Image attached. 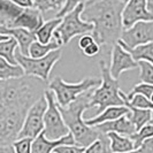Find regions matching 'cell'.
<instances>
[{"label":"cell","mask_w":153,"mask_h":153,"mask_svg":"<svg viewBox=\"0 0 153 153\" xmlns=\"http://www.w3.org/2000/svg\"><path fill=\"white\" fill-rule=\"evenodd\" d=\"M124 5L126 2L122 0H99L85 5L82 13L83 20L93 23L92 36L101 48L106 51H112L113 46L122 36Z\"/></svg>","instance_id":"6da1fadb"},{"label":"cell","mask_w":153,"mask_h":153,"mask_svg":"<svg viewBox=\"0 0 153 153\" xmlns=\"http://www.w3.org/2000/svg\"><path fill=\"white\" fill-rule=\"evenodd\" d=\"M38 77H22L0 81V105H22L30 108L48 88L47 82Z\"/></svg>","instance_id":"7a4b0ae2"},{"label":"cell","mask_w":153,"mask_h":153,"mask_svg":"<svg viewBox=\"0 0 153 153\" xmlns=\"http://www.w3.org/2000/svg\"><path fill=\"white\" fill-rule=\"evenodd\" d=\"M94 89L96 88H92L90 90L85 91L84 93L79 94L70 105L66 107L59 106L69 130L75 138L76 144L83 146L85 149L90 144H92L101 134V131L98 130L96 127L86 124L85 120H83V116H82L86 109L91 108L90 102H91V97Z\"/></svg>","instance_id":"3957f363"},{"label":"cell","mask_w":153,"mask_h":153,"mask_svg":"<svg viewBox=\"0 0 153 153\" xmlns=\"http://www.w3.org/2000/svg\"><path fill=\"white\" fill-rule=\"evenodd\" d=\"M29 109L22 105H0V153H15L12 145L19 138Z\"/></svg>","instance_id":"277c9868"},{"label":"cell","mask_w":153,"mask_h":153,"mask_svg":"<svg viewBox=\"0 0 153 153\" xmlns=\"http://www.w3.org/2000/svg\"><path fill=\"white\" fill-rule=\"evenodd\" d=\"M100 74H101V84L94 89L91 97V107H98L97 114L102 112L109 106H120L126 105L120 90V81L113 77L111 74L109 67H107L104 60L99 61Z\"/></svg>","instance_id":"5b68a950"},{"label":"cell","mask_w":153,"mask_h":153,"mask_svg":"<svg viewBox=\"0 0 153 153\" xmlns=\"http://www.w3.org/2000/svg\"><path fill=\"white\" fill-rule=\"evenodd\" d=\"M85 4L79 2L73 10H70L65 16H62V21L54 31L53 38L60 45H67L74 37L78 35L90 33L93 31V23L88 22L82 19V13L84 10Z\"/></svg>","instance_id":"8992f818"},{"label":"cell","mask_w":153,"mask_h":153,"mask_svg":"<svg viewBox=\"0 0 153 153\" xmlns=\"http://www.w3.org/2000/svg\"><path fill=\"white\" fill-rule=\"evenodd\" d=\"M101 84V77H85L78 83H67L60 76H55L51 83H48V89L54 92L56 102L59 106H68L77 97L92 88H97Z\"/></svg>","instance_id":"52a82bcc"},{"label":"cell","mask_w":153,"mask_h":153,"mask_svg":"<svg viewBox=\"0 0 153 153\" xmlns=\"http://www.w3.org/2000/svg\"><path fill=\"white\" fill-rule=\"evenodd\" d=\"M61 55V48L53 50L47 55L42 58H32L30 55H24L19 50L16 51V60L23 67L25 75L36 76L38 78H42L45 82H48L52 68L60 60Z\"/></svg>","instance_id":"ba28073f"},{"label":"cell","mask_w":153,"mask_h":153,"mask_svg":"<svg viewBox=\"0 0 153 153\" xmlns=\"http://www.w3.org/2000/svg\"><path fill=\"white\" fill-rule=\"evenodd\" d=\"M45 96L48 101V107L46 109L44 122H45V129L44 134L48 139H60V138L67 136L70 130L65 121L62 113L56 102L54 92L51 89H46Z\"/></svg>","instance_id":"9c48e42d"},{"label":"cell","mask_w":153,"mask_h":153,"mask_svg":"<svg viewBox=\"0 0 153 153\" xmlns=\"http://www.w3.org/2000/svg\"><path fill=\"white\" fill-rule=\"evenodd\" d=\"M47 107H48V101L44 93L39 99L33 102V105L28 111V114L25 117L22 130L19 135V138L30 137L35 139L40 132L44 131L45 129L44 116H45Z\"/></svg>","instance_id":"30bf717a"},{"label":"cell","mask_w":153,"mask_h":153,"mask_svg":"<svg viewBox=\"0 0 153 153\" xmlns=\"http://www.w3.org/2000/svg\"><path fill=\"white\" fill-rule=\"evenodd\" d=\"M150 42H153V20L139 21L130 28L124 29L117 43L124 48H134Z\"/></svg>","instance_id":"8fae6325"},{"label":"cell","mask_w":153,"mask_h":153,"mask_svg":"<svg viewBox=\"0 0 153 153\" xmlns=\"http://www.w3.org/2000/svg\"><path fill=\"white\" fill-rule=\"evenodd\" d=\"M138 67V61H136L132 54L126 50L120 43H116L111 51V74L115 78H120L124 71Z\"/></svg>","instance_id":"7c38bea8"},{"label":"cell","mask_w":153,"mask_h":153,"mask_svg":"<svg viewBox=\"0 0 153 153\" xmlns=\"http://www.w3.org/2000/svg\"><path fill=\"white\" fill-rule=\"evenodd\" d=\"M122 17L124 29L139 21L153 20V15L147 9V0H128L123 8Z\"/></svg>","instance_id":"4fadbf2b"},{"label":"cell","mask_w":153,"mask_h":153,"mask_svg":"<svg viewBox=\"0 0 153 153\" xmlns=\"http://www.w3.org/2000/svg\"><path fill=\"white\" fill-rule=\"evenodd\" d=\"M44 23V14L37 7L24 8L22 14L13 22L10 28H24L30 31H36Z\"/></svg>","instance_id":"5bb4252c"},{"label":"cell","mask_w":153,"mask_h":153,"mask_svg":"<svg viewBox=\"0 0 153 153\" xmlns=\"http://www.w3.org/2000/svg\"><path fill=\"white\" fill-rule=\"evenodd\" d=\"M75 138L71 132H69L67 136L60 138V139H48L45 136L44 131L40 132L37 137L32 142V153H50L54 152L55 147L62 145V144H75Z\"/></svg>","instance_id":"9a60e30c"},{"label":"cell","mask_w":153,"mask_h":153,"mask_svg":"<svg viewBox=\"0 0 153 153\" xmlns=\"http://www.w3.org/2000/svg\"><path fill=\"white\" fill-rule=\"evenodd\" d=\"M0 33H6L17 40L19 43V50L24 55H29L31 44L37 40V36L33 31H30L24 28H6L0 27Z\"/></svg>","instance_id":"2e32d148"},{"label":"cell","mask_w":153,"mask_h":153,"mask_svg":"<svg viewBox=\"0 0 153 153\" xmlns=\"http://www.w3.org/2000/svg\"><path fill=\"white\" fill-rule=\"evenodd\" d=\"M97 129L104 134H107L109 131H115L124 136H132L135 132H137V129L135 124L131 122L130 119L127 116V114L113 120V121H107V122L100 123L98 126H94Z\"/></svg>","instance_id":"e0dca14e"},{"label":"cell","mask_w":153,"mask_h":153,"mask_svg":"<svg viewBox=\"0 0 153 153\" xmlns=\"http://www.w3.org/2000/svg\"><path fill=\"white\" fill-rule=\"evenodd\" d=\"M129 107L126 105H120V106H109L105 108L102 112H100L99 114H96L91 119H86L85 122L89 126H98L100 123L107 122V121H113L119 117H121L123 115L128 114Z\"/></svg>","instance_id":"ac0fdd59"},{"label":"cell","mask_w":153,"mask_h":153,"mask_svg":"<svg viewBox=\"0 0 153 153\" xmlns=\"http://www.w3.org/2000/svg\"><path fill=\"white\" fill-rule=\"evenodd\" d=\"M24 8L12 0H1L0 4V27L10 28L13 22L22 14Z\"/></svg>","instance_id":"d6986e66"},{"label":"cell","mask_w":153,"mask_h":153,"mask_svg":"<svg viewBox=\"0 0 153 153\" xmlns=\"http://www.w3.org/2000/svg\"><path fill=\"white\" fill-rule=\"evenodd\" d=\"M107 136L111 140V150L112 152H131L136 151L135 142L130 136H124L115 131L107 132Z\"/></svg>","instance_id":"ffe728a7"},{"label":"cell","mask_w":153,"mask_h":153,"mask_svg":"<svg viewBox=\"0 0 153 153\" xmlns=\"http://www.w3.org/2000/svg\"><path fill=\"white\" fill-rule=\"evenodd\" d=\"M127 116L130 119V121L136 127L137 131L144 127L146 123L151 122L153 117L152 109H146V108H138V107H129V112Z\"/></svg>","instance_id":"44dd1931"},{"label":"cell","mask_w":153,"mask_h":153,"mask_svg":"<svg viewBox=\"0 0 153 153\" xmlns=\"http://www.w3.org/2000/svg\"><path fill=\"white\" fill-rule=\"evenodd\" d=\"M61 21L62 17H56L55 16L52 20H48V21L43 23V25L35 32L36 36H37V40H39L40 43H44V44L50 43L53 39L54 31L56 30V28L59 27Z\"/></svg>","instance_id":"7402d4cb"},{"label":"cell","mask_w":153,"mask_h":153,"mask_svg":"<svg viewBox=\"0 0 153 153\" xmlns=\"http://www.w3.org/2000/svg\"><path fill=\"white\" fill-rule=\"evenodd\" d=\"M24 75H25V71L20 63L13 65L8 62L5 58H0V78L1 79L16 78V77H22Z\"/></svg>","instance_id":"603a6c76"},{"label":"cell","mask_w":153,"mask_h":153,"mask_svg":"<svg viewBox=\"0 0 153 153\" xmlns=\"http://www.w3.org/2000/svg\"><path fill=\"white\" fill-rule=\"evenodd\" d=\"M16 48H19V43L14 37H9L5 40H0V55L5 58L8 62L17 65L16 60Z\"/></svg>","instance_id":"cb8c5ba5"},{"label":"cell","mask_w":153,"mask_h":153,"mask_svg":"<svg viewBox=\"0 0 153 153\" xmlns=\"http://www.w3.org/2000/svg\"><path fill=\"white\" fill-rule=\"evenodd\" d=\"M60 46L61 45L54 38L50 43H47V44L40 43L39 40H35L30 46L29 55L32 56V58H42V56L47 55L51 51L56 50V48H60Z\"/></svg>","instance_id":"d4e9b609"},{"label":"cell","mask_w":153,"mask_h":153,"mask_svg":"<svg viewBox=\"0 0 153 153\" xmlns=\"http://www.w3.org/2000/svg\"><path fill=\"white\" fill-rule=\"evenodd\" d=\"M126 50H128L132 54L136 61L146 60L153 65V42L146 43L143 45H138L134 48H126Z\"/></svg>","instance_id":"484cf974"},{"label":"cell","mask_w":153,"mask_h":153,"mask_svg":"<svg viewBox=\"0 0 153 153\" xmlns=\"http://www.w3.org/2000/svg\"><path fill=\"white\" fill-rule=\"evenodd\" d=\"M85 152H89V153L112 152V150H111V140H109V137L107 136V134L101 132L99 137L85 149Z\"/></svg>","instance_id":"4316f807"},{"label":"cell","mask_w":153,"mask_h":153,"mask_svg":"<svg viewBox=\"0 0 153 153\" xmlns=\"http://www.w3.org/2000/svg\"><path fill=\"white\" fill-rule=\"evenodd\" d=\"M33 2H35V7L38 8L43 14L48 13L51 10L58 14L63 8L66 0H33Z\"/></svg>","instance_id":"83f0119b"},{"label":"cell","mask_w":153,"mask_h":153,"mask_svg":"<svg viewBox=\"0 0 153 153\" xmlns=\"http://www.w3.org/2000/svg\"><path fill=\"white\" fill-rule=\"evenodd\" d=\"M150 137H153V123L149 122L146 123L144 127H142L137 132H135L131 138L135 142V146H136V151L142 146V144L144 143V140Z\"/></svg>","instance_id":"f1b7e54d"},{"label":"cell","mask_w":153,"mask_h":153,"mask_svg":"<svg viewBox=\"0 0 153 153\" xmlns=\"http://www.w3.org/2000/svg\"><path fill=\"white\" fill-rule=\"evenodd\" d=\"M126 106L128 107H138V108H146V109H152L153 111V102L149 97L144 94H135L130 99L126 100Z\"/></svg>","instance_id":"f546056e"},{"label":"cell","mask_w":153,"mask_h":153,"mask_svg":"<svg viewBox=\"0 0 153 153\" xmlns=\"http://www.w3.org/2000/svg\"><path fill=\"white\" fill-rule=\"evenodd\" d=\"M138 67L140 70L139 79L140 82H146L153 85V65L146 60H139Z\"/></svg>","instance_id":"4dcf8cb0"},{"label":"cell","mask_w":153,"mask_h":153,"mask_svg":"<svg viewBox=\"0 0 153 153\" xmlns=\"http://www.w3.org/2000/svg\"><path fill=\"white\" fill-rule=\"evenodd\" d=\"M32 142L30 137H20L13 143V149L15 153H32Z\"/></svg>","instance_id":"1f68e13d"},{"label":"cell","mask_w":153,"mask_h":153,"mask_svg":"<svg viewBox=\"0 0 153 153\" xmlns=\"http://www.w3.org/2000/svg\"><path fill=\"white\" fill-rule=\"evenodd\" d=\"M54 152L56 153H79L85 152V147L75 144H62V145L55 147Z\"/></svg>","instance_id":"d6a6232c"},{"label":"cell","mask_w":153,"mask_h":153,"mask_svg":"<svg viewBox=\"0 0 153 153\" xmlns=\"http://www.w3.org/2000/svg\"><path fill=\"white\" fill-rule=\"evenodd\" d=\"M79 2H82V1H81V0H66L65 6H63V8L56 14V17H62V16H65L67 13H69L70 10H73L74 8L76 7Z\"/></svg>","instance_id":"836d02e7"},{"label":"cell","mask_w":153,"mask_h":153,"mask_svg":"<svg viewBox=\"0 0 153 153\" xmlns=\"http://www.w3.org/2000/svg\"><path fill=\"white\" fill-rule=\"evenodd\" d=\"M94 42H96V39L92 36L91 32L90 33H84V35H82V37L78 40V47L83 51L84 48H86L88 46L91 45L92 43H94Z\"/></svg>","instance_id":"e575fe53"},{"label":"cell","mask_w":153,"mask_h":153,"mask_svg":"<svg viewBox=\"0 0 153 153\" xmlns=\"http://www.w3.org/2000/svg\"><path fill=\"white\" fill-rule=\"evenodd\" d=\"M100 50H101V46L97 42H94V43H92L91 45L88 46L86 48H84L82 52L86 56H96V55H98L100 53Z\"/></svg>","instance_id":"d590c367"},{"label":"cell","mask_w":153,"mask_h":153,"mask_svg":"<svg viewBox=\"0 0 153 153\" xmlns=\"http://www.w3.org/2000/svg\"><path fill=\"white\" fill-rule=\"evenodd\" d=\"M138 152H153V137H150L144 140L142 146L137 150Z\"/></svg>","instance_id":"8d00e7d4"},{"label":"cell","mask_w":153,"mask_h":153,"mask_svg":"<svg viewBox=\"0 0 153 153\" xmlns=\"http://www.w3.org/2000/svg\"><path fill=\"white\" fill-rule=\"evenodd\" d=\"M12 1H14L15 4H17L19 6H21V7H23V8L35 7L33 0H12Z\"/></svg>","instance_id":"74e56055"},{"label":"cell","mask_w":153,"mask_h":153,"mask_svg":"<svg viewBox=\"0 0 153 153\" xmlns=\"http://www.w3.org/2000/svg\"><path fill=\"white\" fill-rule=\"evenodd\" d=\"M147 9L153 15V0H147Z\"/></svg>","instance_id":"f35d334b"},{"label":"cell","mask_w":153,"mask_h":153,"mask_svg":"<svg viewBox=\"0 0 153 153\" xmlns=\"http://www.w3.org/2000/svg\"><path fill=\"white\" fill-rule=\"evenodd\" d=\"M83 4L85 5H90V4H93V2H97V1H99V0H81Z\"/></svg>","instance_id":"ab89813d"},{"label":"cell","mask_w":153,"mask_h":153,"mask_svg":"<svg viewBox=\"0 0 153 153\" xmlns=\"http://www.w3.org/2000/svg\"><path fill=\"white\" fill-rule=\"evenodd\" d=\"M151 100H152V102H153V94L151 96Z\"/></svg>","instance_id":"60d3db41"},{"label":"cell","mask_w":153,"mask_h":153,"mask_svg":"<svg viewBox=\"0 0 153 153\" xmlns=\"http://www.w3.org/2000/svg\"><path fill=\"white\" fill-rule=\"evenodd\" d=\"M123 2H127V1H128V0H122Z\"/></svg>","instance_id":"b9f144b4"},{"label":"cell","mask_w":153,"mask_h":153,"mask_svg":"<svg viewBox=\"0 0 153 153\" xmlns=\"http://www.w3.org/2000/svg\"><path fill=\"white\" fill-rule=\"evenodd\" d=\"M151 122H152V123H153V117H152V121H151Z\"/></svg>","instance_id":"7bdbcfd3"}]
</instances>
